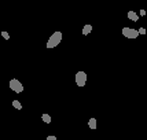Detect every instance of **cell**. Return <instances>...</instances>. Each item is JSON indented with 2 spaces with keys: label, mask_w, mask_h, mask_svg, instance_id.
I'll list each match as a JSON object with an SVG mask.
<instances>
[{
  "label": "cell",
  "mask_w": 147,
  "mask_h": 140,
  "mask_svg": "<svg viewBox=\"0 0 147 140\" xmlns=\"http://www.w3.org/2000/svg\"><path fill=\"white\" fill-rule=\"evenodd\" d=\"M62 38H63V34H62V32H59V30L54 32L51 36H50L48 41H47V48H55V47H58V45L61 44Z\"/></svg>",
  "instance_id": "1"
},
{
  "label": "cell",
  "mask_w": 147,
  "mask_h": 140,
  "mask_svg": "<svg viewBox=\"0 0 147 140\" xmlns=\"http://www.w3.org/2000/svg\"><path fill=\"white\" fill-rule=\"evenodd\" d=\"M8 88L11 89L13 92H15V94H21V92H24V85H22V83L21 81H18L17 78H13L10 83H8Z\"/></svg>",
  "instance_id": "2"
},
{
  "label": "cell",
  "mask_w": 147,
  "mask_h": 140,
  "mask_svg": "<svg viewBox=\"0 0 147 140\" xmlns=\"http://www.w3.org/2000/svg\"><path fill=\"white\" fill-rule=\"evenodd\" d=\"M121 32H122V36H124V37L131 38V40L139 37V32H138V29H134V28H122Z\"/></svg>",
  "instance_id": "3"
},
{
  "label": "cell",
  "mask_w": 147,
  "mask_h": 140,
  "mask_svg": "<svg viewBox=\"0 0 147 140\" xmlns=\"http://www.w3.org/2000/svg\"><path fill=\"white\" fill-rule=\"evenodd\" d=\"M74 81L78 87H84L85 83H87V73L83 71V70H78L76 73V76H74Z\"/></svg>",
  "instance_id": "4"
},
{
  "label": "cell",
  "mask_w": 147,
  "mask_h": 140,
  "mask_svg": "<svg viewBox=\"0 0 147 140\" xmlns=\"http://www.w3.org/2000/svg\"><path fill=\"white\" fill-rule=\"evenodd\" d=\"M127 17H128V19H131V21H134V22H138V19H139V15L135 13V11H128V14H127Z\"/></svg>",
  "instance_id": "5"
},
{
  "label": "cell",
  "mask_w": 147,
  "mask_h": 140,
  "mask_svg": "<svg viewBox=\"0 0 147 140\" xmlns=\"http://www.w3.org/2000/svg\"><path fill=\"white\" fill-rule=\"evenodd\" d=\"M91 32H92V25L87 24V25L83 28V34H84V36H87V34H90Z\"/></svg>",
  "instance_id": "6"
},
{
  "label": "cell",
  "mask_w": 147,
  "mask_h": 140,
  "mask_svg": "<svg viewBox=\"0 0 147 140\" xmlns=\"http://www.w3.org/2000/svg\"><path fill=\"white\" fill-rule=\"evenodd\" d=\"M41 120H43V122H45V124H51L52 118L50 114H41Z\"/></svg>",
  "instance_id": "7"
},
{
  "label": "cell",
  "mask_w": 147,
  "mask_h": 140,
  "mask_svg": "<svg viewBox=\"0 0 147 140\" xmlns=\"http://www.w3.org/2000/svg\"><path fill=\"white\" fill-rule=\"evenodd\" d=\"M88 127H90V129H96V118H90Z\"/></svg>",
  "instance_id": "8"
},
{
  "label": "cell",
  "mask_w": 147,
  "mask_h": 140,
  "mask_svg": "<svg viewBox=\"0 0 147 140\" xmlns=\"http://www.w3.org/2000/svg\"><path fill=\"white\" fill-rule=\"evenodd\" d=\"M13 106L17 108V110H22V104H21L18 100H13Z\"/></svg>",
  "instance_id": "9"
},
{
  "label": "cell",
  "mask_w": 147,
  "mask_h": 140,
  "mask_svg": "<svg viewBox=\"0 0 147 140\" xmlns=\"http://www.w3.org/2000/svg\"><path fill=\"white\" fill-rule=\"evenodd\" d=\"M1 36H3V38H6V40H10V34L7 32H1Z\"/></svg>",
  "instance_id": "10"
},
{
  "label": "cell",
  "mask_w": 147,
  "mask_h": 140,
  "mask_svg": "<svg viewBox=\"0 0 147 140\" xmlns=\"http://www.w3.org/2000/svg\"><path fill=\"white\" fill-rule=\"evenodd\" d=\"M138 32H139V34H146V29L144 28H139Z\"/></svg>",
  "instance_id": "11"
},
{
  "label": "cell",
  "mask_w": 147,
  "mask_h": 140,
  "mask_svg": "<svg viewBox=\"0 0 147 140\" xmlns=\"http://www.w3.org/2000/svg\"><path fill=\"white\" fill-rule=\"evenodd\" d=\"M45 140H58V137H57V136H52V135H51V136H47V139H45Z\"/></svg>",
  "instance_id": "12"
},
{
  "label": "cell",
  "mask_w": 147,
  "mask_h": 140,
  "mask_svg": "<svg viewBox=\"0 0 147 140\" xmlns=\"http://www.w3.org/2000/svg\"><path fill=\"white\" fill-rule=\"evenodd\" d=\"M146 15V10H140V17H144Z\"/></svg>",
  "instance_id": "13"
}]
</instances>
